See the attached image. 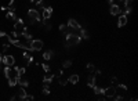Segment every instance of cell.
<instances>
[{
    "instance_id": "obj_38",
    "label": "cell",
    "mask_w": 138,
    "mask_h": 101,
    "mask_svg": "<svg viewBox=\"0 0 138 101\" xmlns=\"http://www.w3.org/2000/svg\"><path fill=\"white\" fill-rule=\"evenodd\" d=\"M31 2H33V3H36V2H39V0H31Z\"/></svg>"
},
{
    "instance_id": "obj_26",
    "label": "cell",
    "mask_w": 138,
    "mask_h": 101,
    "mask_svg": "<svg viewBox=\"0 0 138 101\" xmlns=\"http://www.w3.org/2000/svg\"><path fill=\"white\" fill-rule=\"evenodd\" d=\"M58 83H60L61 86H66V83H68V79H65V78H61V76H58Z\"/></svg>"
},
{
    "instance_id": "obj_34",
    "label": "cell",
    "mask_w": 138,
    "mask_h": 101,
    "mask_svg": "<svg viewBox=\"0 0 138 101\" xmlns=\"http://www.w3.org/2000/svg\"><path fill=\"white\" fill-rule=\"evenodd\" d=\"M113 98H115L116 101H120V100H123V96H115Z\"/></svg>"
},
{
    "instance_id": "obj_18",
    "label": "cell",
    "mask_w": 138,
    "mask_h": 101,
    "mask_svg": "<svg viewBox=\"0 0 138 101\" xmlns=\"http://www.w3.org/2000/svg\"><path fill=\"white\" fill-rule=\"evenodd\" d=\"M79 35H80L82 39H86V40L90 39V35H88V32L84 29V28H80V33H79Z\"/></svg>"
},
{
    "instance_id": "obj_2",
    "label": "cell",
    "mask_w": 138,
    "mask_h": 101,
    "mask_svg": "<svg viewBox=\"0 0 138 101\" xmlns=\"http://www.w3.org/2000/svg\"><path fill=\"white\" fill-rule=\"evenodd\" d=\"M14 31L17 32V35H18V36H21L22 33L26 31L25 24H24V21L21 20V18H18L17 21H14Z\"/></svg>"
},
{
    "instance_id": "obj_7",
    "label": "cell",
    "mask_w": 138,
    "mask_h": 101,
    "mask_svg": "<svg viewBox=\"0 0 138 101\" xmlns=\"http://www.w3.org/2000/svg\"><path fill=\"white\" fill-rule=\"evenodd\" d=\"M68 26L71 28V29H73V31H80V24H79L75 18H71V20L68 21Z\"/></svg>"
},
{
    "instance_id": "obj_37",
    "label": "cell",
    "mask_w": 138,
    "mask_h": 101,
    "mask_svg": "<svg viewBox=\"0 0 138 101\" xmlns=\"http://www.w3.org/2000/svg\"><path fill=\"white\" fill-rule=\"evenodd\" d=\"M2 58H3V55L0 54V71H2Z\"/></svg>"
},
{
    "instance_id": "obj_25",
    "label": "cell",
    "mask_w": 138,
    "mask_h": 101,
    "mask_svg": "<svg viewBox=\"0 0 138 101\" xmlns=\"http://www.w3.org/2000/svg\"><path fill=\"white\" fill-rule=\"evenodd\" d=\"M93 89H94V93H95V94H100V96L102 94V91H104V89H101V87H98V86H97V85H95V86H94V87H93ZM102 96H104V94H102Z\"/></svg>"
},
{
    "instance_id": "obj_33",
    "label": "cell",
    "mask_w": 138,
    "mask_h": 101,
    "mask_svg": "<svg viewBox=\"0 0 138 101\" xmlns=\"http://www.w3.org/2000/svg\"><path fill=\"white\" fill-rule=\"evenodd\" d=\"M0 37H8V35L4 31H2V32H0Z\"/></svg>"
},
{
    "instance_id": "obj_5",
    "label": "cell",
    "mask_w": 138,
    "mask_h": 101,
    "mask_svg": "<svg viewBox=\"0 0 138 101\" xmlns=\"http://www.w3.org/2000/svg\"><path fill=\"white\" fill-rule=\"evenodd\" d=\"M28 17L29 18H33L36 22H40L42 21V15L40 13H39L37 10H34V8H31V10H28Z\"/></svg>"
},
{
    "instance_id": "obj_30",
    "label": "cell",
    "mask_w": 138,
    "mask_h": 101,
    "mask_svg": "<svg viewBox=\"0 0 138 101\" xmlns=\"http://www.w3.org/2000/svg\"><path fill=\"white\" fill-rule=\"evenodd\" d=\"M10 37H11V39H17V37H18V35H17V32L15 31H13L11 33H10V35H8Z\"/></svg>"
},
{
    "instance_id": "obj_23",
    "label": "cell",
    "mask_w": 138,
    "mask_h": 101,
    "mask_svg": "<svg viewBox=\"0 0 138 101\" xmlns=\"http://www.w3.org/2000/svg\"><path fill=\"white\" fill-rule=\"evenodd\" d=\"M21 36H24V37H25V40H28V42H31V40H32V35H31V33H29L28 31H25Z\"/></svg>"
},
{
    "instance_id": "obj_29",
    "label": "cell",
    "mask_w": 138,
    "mask_h": 101,
    "mask_svg": "<svg viewBox=\"0 0 138 101\" xmlns=\"http://www.w3.org/2000/svg\"><path fill=\"white\" fill-rule=\"evenodd\" d=\"M42 68L44 72H50V65L48 64H42Z\"/></svg>"
},
{
    "instance_id": "obj_15",
    "label": "cell",
    "mask_w": 138,
    "mask_h": 101,
    "mask_svg": "<svg viewBox=\"0 0 138 101\" xmlns=\"http://www.w3.org/2000/svg\"><path fill=\"white\" fill-rule=\"evenodd\" d=\"M14 71L17 72L18 76H24V75H25V72H26L25 66H21V68H19V66H14Z\"/></svg>"
},
{
    "instance_id": "obj_21",
    "label": "cell",
    "mask_w": 138,
    "mask_h": 101,
    "mask_svg": "<svg viewBox=\"0 0 138 101\" xmlns=\"http://www.w3.org/2000/svg\"><path fill=\"white\" fill-rule=\"evenodd\" d=\"M51 55H53V50H47V51L43 54V58L46 60V61H48V60L51 58Z\"/></svg>"
},
{
    "instance_id": "obj_28",
    "label": "cell",
    "mask_w": 138,
    "mask_h": 101,
    "mask_svg": "<svg viewBox=\"0 0 138 101\" xmlns=\"http://www.w3.org/2000/svg\"><path fill=\"white\" fill-rule=\"evenodd\" d=\"M50 85H44L43 86V94H46V96H48L50 94V87H48Z\"/></svg>"
},
{
    "instance_id": "obj_14",
    "label": "cell",
    "mask_w": 138,
    "mask_h": 101,
    "mask_svg": "<svg viewBox=\"0 0 138 101\" xmlns=\"http://www.w3.org/2000/svg\"><path fill=\"white\" fill-rule=\"evenodd\" d=\"M54 78H55V76L51 75L50 72H47V75L43 78V83H44V85H50L51 82H53V79H54Z\"/></svg>"
},
{
    "instance_id": "obj_17",
    "label": "cell",
    "mask_w": 138,
    "mask_h": 101,
    "mask_svg": "<svg viewBox=\"0 0 138 101\" xmlns=\"http://www.w3.org/2000/svg\"><path fill=\"white\" fill-rule=\"evenodd\" d=\"M44 26H46V29L47 31H50L51 29V22H50V18H42V21H40Z\"/></svg>"
},
{
    "instance_id": "obj_19",
    "label": "cell",
    "mask_w": 138,
    "mask_h": 101,
    "mask_svg": "<svg viewBox=\"0 0 138 101\" xmlns=\"http://www.w3.org/2000/svg\"><path fill=\"white\" fill-rule=\"evenodd\" d=\"M6 18H7V20H13V21H17L18 20V17L15 15V13H14V11H7Z\"/></svg>"
},
{
    "instance_id": "obj_4",
    "label": "cell",
    "mask_w": 138,
    "mask_h": 101,
    "mask_svg": "<svg viewBox=\"0 0 138 101\" xmlns=\"http://www.w3.org/2000/svg\"><path fill=\"white\" fill-rule=\"evenodd\" d=\"M29 44H31V50L32 51H39L43 49V42L39 40V39H32L29 42Z\"/></svg>"
},
{
    "instance_id": "obj_16",
    "label": "cell",
    "mask_w": 138,
    "mask_h": 101,
    "mask_svg": "<svg viewBox=\"0 0 138 101\" xmlns=\"http://www.w3.org/2000/svg\"><path fill=\"white\" fill-rule=\"evenodd\" d=\"M68 82H69V83H73V85L79 83V75H76V74L71 75V76L68 78Z\"/></svg>"
},
{
    "instance_id": "obj_1",
    "label": "cell",
    "mask_w": 138,
    "mask_h": 101,
    "mask_svg": "<svg viewBox=\"0 0 138 101\" xmlns=\"http://www.w3.org/2000/svg\"><path fill=\"white\" fill-rule=\"evenodd\" d=\"M80 40H82V37H80V35H77V33H75V32L66 33V49H69L71 46L79 44Z\"/></svg>"
},
{
    "instance_id": "obj_35",
    "label": "cell",
    "mask_w": 138,
    "mask_h": 101,
    "mask_svg": "<svg viewBox=\"0 0 138 101\" xmlns=\"http://www.w3.org/2000/svg\"><path fill=\"white\" fill-rule=\"evenodd\" d=\"M3 51H4V53L8 51V44H3Z\"/></svg>"
},
{
    "instance_id": "obj_13",
    "label": "cell",
    "mask_w": 138,
    "mask_h": 101,
    "mask_svg": "<svg viewBox=\"0 0 138 101\" xmlns=\"http://www.w3.org/2000/svg\"><path fill=\"white\" fill-rule=\"evenodd\" d=\"M25 96H26V91H25V87H21V86H19V90L17 91L15 97H17V98H19V100H24V98H25Z\"/></svg>"
},
{
    "instance_id": "obj_6",
    "label": "cell",
    "mask_w": 138,
    "mask_h": 101,
    "mask_svg": "<svg viewBox=\"0 0 138 101\" xmlns=\"http://www.w3.org/2000/svg\"><path fill=\"white\" fill-rule=\"evenodd\" d=\"M2 62H3L4 65L13 66L14 64H15V58H14L13 55H3V58H2Z\"/></svg>"
},
{
    "instance_id": "obj_9",
    "label": "cell",
    "mask_w": 138,
    "mask_h": 101,
    "mask_svg": "<svg viewBox=\"0 0 138 101\" xmlns=\"http://www.w3.org/2000/svg\"><path fill=\"white\" fill-rule=\"evenodd\" d=\"M127 25V15L124 14H119V20H117V26L119 28H123Z\"/></svg>"
},
{
    "instance_id": "obj_36",
    "label": "cell",
    "mask_w": 138,
    "mask_h": 101,
    "mask_svg": "<svg viewBox=\"0 0 138 101\" xmlns=\"http://www.w3.org/2000/svg\"><path fill=\"white\" fill-rule=\"evenodd\" d=\"M29 24H31V25H34V24H36V21H34L33 18H29Z\"/></svg>"
},
{
    "instance_id": "obj_20",
    "label": "cell",
    "mask_w": 138,
    "mask_h": 101,
    "mask_svg": "<svg viewBox=\"0 0 138 101\" xmlns=\"http://www.w3.org/2000/svg\"><path fill=\"white\" fill-rule=\"evenodd\" d=\"M18 85L21 86V87H28V86H29L28 80H26V79H24L22 76H19V79H18Z\"/></svg>"
},
{
    "instance_id": "obj_27",
    "label": "cell",
    "mask_w": 138,
    "mask_h": 101,
    "mask_svg": "<svg viewBox=\"0 0 138 101\" xmlns=\"http://www.w3.org/2000/svg\"><path fill=\"white\" fill-rule=\"evenodd\" d=\"M62 66H64V68H71V66H72V61H71V60L64 61V62H62Z\"/></svg>"
},
{
    "instance_id": "obj_8",
    "label": "cell",
    "mask_w": 138,
    "mask_h": 101,
    "mask_svg": "<svg viewBox=\"0 0 138 101\" xmlns=\"http://www.w3.org/2000/svg\"><path fill=\"white\" fill-rule=\"evenodd\" d=\"M109 13L111 15H119V14H122V8L119 7V4H112L109 8Z\"/></svg>"
},
{
    "instance_id": "obj_3",
    "label": "cell",
    "mask_w": 138,
    "mask_h": 101,
    "mask_svg": "<svg viewBox=\"0 0 138 101\" xmlns=\"http://www.w3.org/2000/svg\"><path fill=\"white\" fill-rule=\"evenodd\" d=\"M102 94L105 96V97H108V98H113V97L117 94V91H116L115 86H109V87H105V89H104Z\"/></svg>"
},
{
    "instance_id": "obj_31",
    "label": "cell",
    "mask_w": 138,
    "mask_h": 101,
    "mask_svg": "<svg viewBox=\"0 0 138 101\" xmlns=\"http://www.w3.org/2000/svg\"><path fill=\"white\" fill-rule=\"evenodd\" d=\"M111 82H112L113 85H117V83H119V80H117L116 76H112V78H111Z\"/></svg>"
},
{
    "instance_id": "obj_12",
    "label": "cell",
    "mask_w": 138,
    "mask_h": 101,
    "mask_svg": "<svg viewBox=\"0 0 138 101\" xmlns=\"http://www.w3.org/2000/svg\"><path fill=\"white\" fill-rule=\"evenodd\" d=\"M95 83H97L95 75H94V74H90V75H88V78H87V85H88V87H94Z\"/></svg>"
},
{
    "instance_id": "obj_11",
    "label": "cell",
    "mask_w": 138,
    "mask_h": 101,
    "mask_svg": "<svg viewBox=\"0 0 138 101\" xmlns=\"http://www.w3.org/2000/svg\"><path fill=\"white\" fill-rule=\"evenodd\" d=\"M53 15V7H43V17L42 18H51Z\"/></svg>"
},
{
    "instance_id": "obj_22",
    "label": "cell",
    "mask_w": 138,
    "mask_h": 101,
    "mask_svg": "<svg viewBox=\"0 0 138 101\" xmlns=\"http://www.w3.org/2000/svg\"><path fill=\"white\" fill-rule=\"evenodd\" d=\"M11 66H8V65H6V68H4V76H6V78H8V76H10V74H11Z\"/></svg>"
},
{
    "instance_id": "obj_10",
    "label": "cell",
    "mask_w": 138,
    "mask_h": 101,
    "mask_svg": "<svg viewBox=\"0 0 138 101\" xmlns=\"http://www.w3.org/2000/svg\"><path fill=\"white\" fill-rule=\"evenodd\" d=\"M116 91H119L120 96H124L127 93V86L123 85V83H117L116 85Z\"/></svg>"
},
{
    "instance_id": "obj_32",
    "label": "cell",
    "mask_w": 138,
    "mask_h": 101,
    "mask_svg": "<svg viewBox=\"0 0 138 101\" xmlns=\"http://www.w3.org/2000/svg\"><path fill=\"white\" fill-rule=\"evenodd\" d=\"M24 100H25V101H32V100H33V96H28V94H26Z\"/></svg>"
},
{
    "instance_id": "obj_24",
    "label": "cell",
    "mask_w": 138,
    "mask_h": 101,
    "mask_svg": "<svg viewBox=\"0 0 138 101\" xmlns=\"http://www.w3.org/2000/svg\"><path fill=\"white\" fill-rule=\"evenodd\" d=\"M87 71L90 72V74H94V72H95V66L90 62V64H87Z\"/></svg>"
}]
</instances>
